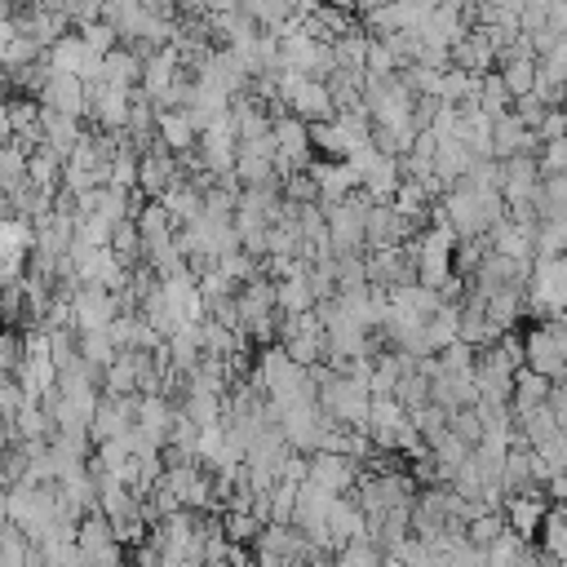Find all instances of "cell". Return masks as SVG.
I'll use <instances>...</instances> for the list:
<instances>
[{
  "instance_id": "cell-11",
  "label": "cell",
  "mask_w": 567,
  "mask_h": 567,
  "mask_svg": "<svg viewBox=\"0 0 567 567\" xmlns=\"http://www.w3.org/2000/svg\"><path fill=\"white\" fill-rule=\"evenodd\" d=\"M496 71H502V81L515 94V102L528 98V94H536V58H510V62H502Z\"/></svg>"
},
{
  "instance_id": "cell-2",
  "label": "cell",
  "mask_w": 567,
  "mask_h": 567,
  "mask_svg": "<svg viewBox=\"0 0 567 567\" xmlns=\"http://www.w3.org/2000/svg\"><path fill=\"white\" fill-rule=\"evenodd\" d=\"M523 350H528V369H532V373H541V377H550V382L567 377V360H563L558 324H554V319H545L541 328L523 333Z\"/></svg>"
},
{
  "instance_id": "cell-8",
  "label": "cell",
  "mask_w": 567,
  "mask_h": 567,
  "mask_svg": "<svg viewBox=\"0 0 567 567\" xmlns=\"http://www.w3.org/2000/svg\"><path fill=\"white\" fill-rule=\"evenodd\" d=\"M111 253H116V262H120L124 270H137V262L147 257V244H142V231H137L133 218H124V222L111 231Z\"/></svg>"
},
{
  "instance_id": "cell-14",
  "label": "cell",
  "mask_w": 567,
  "mask_h": 567,
  "mask_svg": "<svg viewBox=\"0 0 567 567\" xmlns=\"http://www.w3.org/2000/svg\"><path fill=\"white\" fill-rule=\"evenodd\" d=\"M386 554L373 545V541H350L337 550V567H382Z\"/></svg>"
},
{
  "instance_id": "cell-9",
  "label": "cell",
  "mask_w": 567,
  "mask_h": 567,
  "mask_svg": "<svg viewBox=\"0 0 567 567\" xmlns=\"http://www.w3.org/2000/svg\"><path fill=\"white\" fill-rule=\"evenodd\" d=\"M506 532H510V528H506V515H502V510H483V515H474V519L466 523V541H470L474 550H483V554H487L496 541H502Z\"/></svg>"
},
{
  "instance_id": "cell-10",
  "label": "cell",
  "mask_w": 567,
  "mask_h": 567,
  "mask_svg": "<svg viewBox=\"0 0 567 567\" xmlns=\"http://www.w3.org/2000/svg\"><path fill=\"white\" fill-rule=\"evenodd\" d=\"M510 107H515V94L506 89L502 71H487V76L479 81V111H483L487 120H496V116H506Z\"/></svg>"
},
{
  "instance_id": "cell-23",
  "label": "cell",
  "mask_w": 567,
  "mask_h": 567,
  "mask_svg": "<svg viewBox=\"0 0 567 567\" xmlns=\"http://www.w3.org/2000/svg\"><path fill=\"white\" fill-rule=\"evenodd\" d=\"M5 532H10V523H0V545H5Z\"/></svg>"
},
{
  "instance_id": "cell-7",
  "label": "cell",
  "mask_w": 567,
  "mask_h": 567,
  "mask_svg": "<svg viewBox=\"0 0 567 567\" xmlns=\"http://www.w3.org/2000/svg\"><path fill=\"white\" fill-rule=\"evenodd\" d=\"M315 302H319V298L311 293L306 275H298V279H275V306H279V315H311Z\"/></svg>"
},
{
  "instance_id": "cell-19",
  "label": "cell",
  "mask_w": 567,
  "mask_h": 567,
  "mask_svg": "<svg viewBox=\"0 0 567 567\" xmlns=\"http://www.w3.org/2000/svg\"><path fill=\"white\" fill-rule=\"evenodd\" d=\"M510 111H515V120H519L523 129H536V124L545 120V111H550V102H545V98H536V94H528V98H519V102H515Z\"/></svg>"
},
{
  "instance_id": "cell-3",
  "label": "cell",
  "mask_w": 567,
  "mask_h": 567,
  "mask_svg": "<svg viewBox=\"0 0 567 567\" xmlns=\"http://www.w3.org/2000/svg\"><path fill=\"white\" fill-rule=\"evenodd\" d=\"M306 483H315V487H324L333 496H346V492H354V483H360V461L337 457V453H315Z\"/></svg>"
},
{
  "instance_id": "cell-13",
  "label": "cell",
  "mask_w": 567,
  "mask_h": 567,
  "mask_svg": "<svg viewBox=\"0 0 567 567\" xmlns=\"http://www.w3.org/2000/svg\"><path fill=\"white\" fill-rule=\"evenodd\" d=\"M218 523H222V532H227L231 545H253L262 536V528H266L257 515H240V510H222Z\"/></svg>"
},
{
  "instance_id": "cell-21",
  "label": "cell",
  "mask_w": 567,
  "mask_h": 567,
  "mask_svg": "<svg viewBox=\"0 0 567 567\" xmlns=\"http://www.w3.org/2000/svg\"><path fill=\"white\" fill-rule=\"evenodd\" d=\"M550 23H554V27H558L563 36H567V0H558V5H554V14H550Z\"/></svg>"
},
{
  "instance_id": "cell-12",
  "label": "cell",
  "mask_w": 567,
  "mask_h": 567,
  "mask_svg": "<svg viewBox=\"0 0 567 567\" xmlns=\"http://www.w3.org/2000/svg\"><path fill=\"white\" fill-rule=\"evenodd\" d=\"M541 550H545V558L567 563V506H554V510H550V519H545V528H541Z\"/></svg>"
},
{
  "instance_id": "cell-6",
  "label": "cell",
  "mask_w": 567,
  "mask_h": 567,
  "mask_svg": "<svg viewBox=\"0 0 567 567\" xmlns=\"http://www.w3.org/2000/svg\"><path fill=\"white\" fill-rule=\"evenodd\" d=\"M156 129H160V142H165V147H169L173 156L195 152V142H200V129L191 124V116H186V111H160Z\"/></svg>"
},
{
  "instance_id": "cell-24",
  "label": "cell",
  "mask_w": 567,
  "mask_h": 567,
  "mask_svg": "<svg viewBox=\"0 0 567 567\" xmlns=\"http://www.w3.org/2000/svg\"><path fill=\"white\" fill-rule=\"evenodd\" d=\"M200 567H227V563H200Z\"/></svg>"
},
{
  "instance_id": "cell-18",
  "label": "cell",
  "mask_w": 567,
  "mask_h": 567,
  "mask_svg": "<svg viewBox=\"0 0 567 567\" xmlns=\"http://www.w3.org/2000/svg\"><path fill=\"white\" fill-rule=\"evenodd\" d=\"M532 133H536L541 147H545V142H567V107H550L545 120H541Z\"/></svg>"
},
{
  "instance_id": "cell-1",
  "label": "cell",
  "mask_w": 567,
  "mask_h": 567,
  "mask_svg": "<svg viewBox=\"0 0 567 567\" xmlns=\"http://www.w3.org/2000/svg\"><path fill=\"white\" fill-rule=\"evenodd\" d=\"M550 510H554V502H550V492H545V487L515 492V496H506V506H502V515H506V528H510L515 536H523V541L541 536V528H545Z\"/></svg>"
},
{
  "instance_id": "cell-15",
  "label": "cell",
  "mask_w": 567,
  "mask_h": 567,
  "mask_svg": "<svg viewBox=\"0 0 567 567\" xmlns=\"http://www.w3.org/2000/svg\"><path fill=\"white\" fill-rule=\"evenodd\" d=\"M448 431H453V435H457L466 448H479V444H483V417H479L474 408H461V412H453Z\"/></svg>"
},
{
  "instance_id": "cell-20",
  "label": "cell",
  "mask_w": 567,
  "mask_h": 567,
  "mask_svg": "<svg viewBox=\"0 0 567 567\" xmlns=\"http://www.w3.org/2000/svg\"><path fill=\"white\" fill-rule=\"evenodd\" d=\"M541 453V461L550 466V474H567V431H558L550 444H541L536 448Z\"/></svg>"
},
{
  "instance_id": "cell-4",
  "label": "cell",
  "mask_w": 567,
  "mask_h": 567,
  "mask_svg": "<svg viewBox=\"0 0 567 567\" xmlns=\"http://www.w3.org/2000/svg\"><path fill=\"white\" fill-rule=\"evenodd\" d=\"M328 536L333 545H350V541H369V515L360 510L354 496H337L333 502V515H328Z\"/></svg>"
},
{
  "instance_id": "cell-22",
  "label": "cell",
  "mask_w": 567,
  "mask_h": 567,
  "mask_svg": "<svg viewBox=\"0 0 567 567\" xmlns=\"http://www.w3.org/2000/svg\"><path fill=\"white\" fill-rule=\"evenodd\" d=\"M382 567H403V563H399V558H390V554H386V563H382Z\"/></svg>"
},
{
  "instance_id": "cell-5",
  "label": "cell",
  "mask_w": 567,
  "mask_h": 567,
  "mask_svg": "<svg viewBox=\"0 0 567 567\" xmlns=\"http://www.w3.org/2000/svg\"><path fill=\"white\" fill-rule=\"evenodd\" d=\"M550 395H554V382H550V377H541V373H532V369H523V373L515 377L510 412H515V417H528V412L545 408V403H550Z\"/></svg>"
},
{
  "instance_id": "cell-16",
  "label": "cell",
  "mask_w": 567,
  "mask_h": 567,
  "mask_svg": "<svg viewBox=\"0 0 567 567\" xmlns=\"http://www.w3.org/2000/svg\"><path fill=\"white\" fill-rule=\"evenodd\" d=\"M532 541H523V536H515V532H506L502 541H496L492 550H487V567H519V558H523V550H528Z\"/></svg>"
},
{
  "instance_id": "cell-17",
  "label": "cell",
  "mask_w": 567,
  "mask_h": 567,
  "mask_svg": "<svg viewBox=\"0 0 567 567\" xmlns=\"http://www.w3.org/2000/svg\"><path fill=\"white\" fill-rule=\"evenodd\" d=\"M536 169H541V178H563L567 173V142H545L536 152Z\"/></svg>"
}]
</instances>
